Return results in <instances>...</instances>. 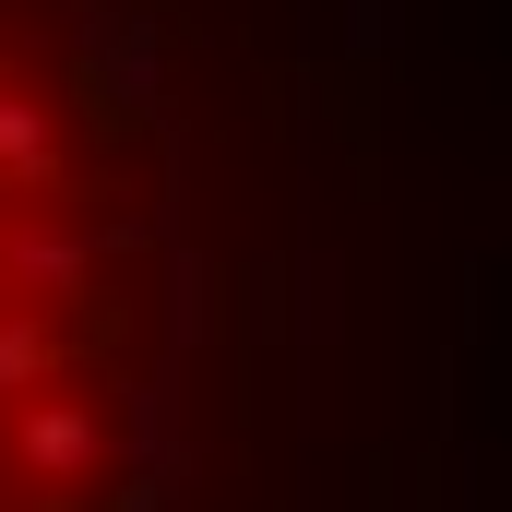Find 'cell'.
<instances>
[{
    "instance_id": "obj_1",
    "label": "cell",
    "mask_w": 512,
    "mask_h": 512,
    "mask_svg": "<svg viewBox=\"0 0 512 512\" xmlns=\"http://www.w3.org/2000/svg\"><path fill=\"white\" fill-rule=\"evenodd\" d=\"M143 167L72 48L0 0V512H96L131 429Z\"/></svg>"
}]
</instances>
